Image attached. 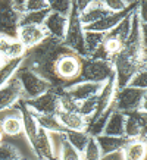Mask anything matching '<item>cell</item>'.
Segmentation results:
<instances>
[{"label": "cell", "mask_w": 147, "mask_h": 160, "mask_svg": "<svg viewBox=\"0 0 147 160\" xmlns=\"http://www.w3.org/2000/svg\"><path fill=\"white\" fill-rule=\"evenodd\" d=\"M94 138H96V141L99 144L102 157L112 154V153L122 151V148L127 146L128 141H129L127 137H110V135H103V134L94 137Z\"/></svg>", "instance_id": "d6986e66"}, {"label": "cell", "mask_w": 147, "mask_h": 160, "mask_svg": "<svg viewBox=\"0 0 147 160\" xmlns=\"http://www.w3.org/2000/svg\"><path fill=\"white\" fill-rule=\"evenodd\" d=\"M115 75L112 62L109 60H100V59H81V71L75 82L85 81V82L104 84Z\"/></svg>", "instance_id": "7a4b0ae2"}, {"label": "cell", "mask_w": 147, "mask_h": 160, "mask_svg": "<svg viewBox=\"0 0 147 160\" xmlns=\"http://www.w3.org/2000/svg\"><path fill=\"white\" fill-rule=\"evenodd\" d=\"M108 15H110V13L104 8L102 0H90L87 9L79 13V22H81L83 27H88V25L100 21L104 16H108Z\"/></svg>", "instance_id": "ac0fdd59"}, {"label": "cell", "mask_w": 147, "mask_h": 160, "mask_svg": "<svg viewBox=\"0 0 147 160\" xmlns=\"http://www.w3.org/2000/svg\"><path fill=\"white\" fill-rule=\"evenodd\" d=\"M27 107L35 115H56L60 110L58 90H49L33 100H24Z\"/></svg>", "instance_id": "52a82bcc"}, {"label": "cell", "mask_w": 147, "mask_h": 160, "mask_svg": "<svg viewBox=\"0 0 147 160\" xmlns=\"http://www.w3.org/2000/svg\"><path fill=\"white\" fill-rule=\"evenodd\" d=\"M81 71V58L72 52H66L54 63V75L63 85L75 82Z\"/></svg>", "instance_id": "8992f818"}, {"label": "cell", "mask_w": 147, "mask_h": 160, "mask_svg": "<svg viewBox=\"0 0 147 160\" xmlns=\"http://www.w3.org/2000/svg\"><path fill=\"white\" fill-rule=\"evenodd\" d=\"M66 27H68V18H65L62 15L53 13V12H50L47 15V18L43 24V28L47 37H52L58 41H63Z\"/></svg>", "instance_id": "9a60e30c"}, {"label": "cell", "mask_w": 147, "mask_h": 160, "mask_svg": "<svg viewBox=\"0 0 147 160\" xmlns=\"http://www.w3.org/2000/svg\"><path fill=\"white\" fill-rule=\"evenodd\" d=\"M21 156L19 150L9 142H2L0 144V160H19Z\"/></svg>", "instance_id": "d6a6232c"}, {"label": "cell", "mask_w": 147, "mask_h": 160, "mask_svg": "<svg viewBox=\"0 0 147 160\" xmlns=\"http://www.w3.org/2000/svg\"><path fill=\"white\" fill-rule=\"evenodd\" d=\"M102 134L110 137H125V115L113 110L103 128Z\"/></svg>", "instance_id": "7402d4cb"}, {"label": "cell", "mask_w": 147, "mask_h": 160, "mask_svg": "<svg viewBox=\"0 0 147 160\" xmlns=\"http://www.w3.org/2000/svg\"><path fill=\"white\" fill-rule=\"evenodd\" d=\"M59 135H60V157L59 160H83L81 153H78L74 147L69 146V142L65 140L62 134H59Z\"/></svg>", "instance_id": "f546056e"}, {"label": "cell", "mask_w": 147, "mask_h": 160, "mask_svg": "<svg viewBox=\"0 0 147 160\" xmlns=\"http://www.w3.org/2000/svg\"><path fill=\"white\" fill-rule=\"evenodd\" d=\"M56 118H58L59 123L63 126L65 131H87L88 122L79 113L59 110L56 113Z\"/></svg>", "instance_id": "ffe728a7"}, {"label": "cell", "mask_w": 147, "mask_h": 160, "mask_svg": "<svg viewBox=\"0 0 147 160\" xmlns=\"http://www.w3.org/2000/svg\"><path fill=\"white\" fill-rule=\"evenodd\" d=\"M102 88H103V84L79 81V82L68 84V85L62 87V90H63L65 94H68L72 100H75L77 103H81V102H84V100L96 97L99 92H100Z\"/></svg>", "instance_id": "7c38bea8"}, {"label": "cell", "mask_w": 147, "mask_h": 160, "mask_svg": "<svg viewBox=\"0 0 147 160\" xmlns=\"http://www.w3.org/2000/svg\"><path fill=\"white\" fill-rule=\"evenodd\" d=\"M15 78L19 81L21 88H22V94H24V100H33V98L38 97L46 91L52 90L49 81H46L44 78L37 75L35 72L29 71L28 68H24L21 65V68L16 71Z\"/></svg>", "instance_id": "5b68a950"}, {"label": "cell", "mask_w": 147, "mask_h": 160, "mask_svg": "<svg viewBox=\"0 0 147 160\" xmlns=\"http://www.w3.org/2000/svg\"><path fill=\"white\" fill-rule=\"evenodd\" d=\"M121 153L122 160H146V140H129Z\"/></svg>", "instance_id": "603a6c76"}, {"label": "cell", "mask_w": 147, "mask_h": 160, "mask_svg": "<svg viewBox=\"0 0 147 160\" xmlns=\"http://www.w3.org/2000/svg\"><path fill=\"white\" fill-rule=\"evenodd\" d=\"M18 104H19V113H21V118H22V128H24V132H22V134H25L27 141L29 142V146L33 147L40 126H38V123H37L35 115L27 107L24 100H21Z\"/></svg>", "instance_id": "2e32d148"}, {"label": "cell", "mask_w": 147, "mask_h": 160, "mask_svg": "<svg viewBox=\"0 0 147 160\" xmlns=\"http://www.w3.org/2000/svg\"><path fill=\"white\" fill-rule=\"evenodd\" d=\"M137 10V9H135ZM134 10V12H135ZM134 12L132 13H129L125 18V19H122L119 24L115 27V28L112 29V31H109L108 34V37H110V38H115V40H118L119 43L122 44H125V41L128 40V37H129V34H131V25H132V15H134Z\"/></svg>", "instance_id": "cb8c5ba5"}, {"label": "cell", "mask_w": 147, "mask_h": 160, "mask_svg": "<svg viewBox=\"0 0 147 160\" xmlns=\"http://www.w3.org/2000/svg\"><path fill=\"white\" fill-rule=\"evenodd\" d=\"M24 59H16V60H8L3 65V68H0V87H3L10 78L13 77L16 71L21 68Z\"/></svg>", "instance_id": "83f0119b"}, {"label": "cell", "mask_w": 147, "mask_h": 160, "mask_svg": "<svg viewBox=\"0 0 147 160\" xmlns=\"http://www.w3.org/2000/svg\"><path fill=\"white\" fill-rule=\"evenodd\" d=\"M132 2H125V0H104L103 5L109 10V13H119L131 5Z\"/></svg>", "instance_id": "e575fe53"}, {"label": "cell", "mask_w": 147, "mask_h": 160, "mask_svg": "<svg viewBox=\"0 0 147 160\" xmlns=\"http://www.w3.org/2000/svg\"><path fill=\"white\" fill-rule=\"evenodd\" d=\"M3 137H5V135H3V132L0 131V144H2V142H3Z\"/></svg>", "instance_id": "74e56055"}, {"label": "cell", "mask_w": 147, "mask_h": 160, "mask_svg": "<svg viewBox=\"0 0 147 160\" xmlns=\"http://www.w3.org/2000/svg\"><path fill=\"white\" fill-rule=\"evenodd\" d=\"M0 131L3 132V135L16 137L21 135L24 132L22 128V118H21L19 110L15 113H9L5 118L0 119Z\"/></svg>", "instance_id": "44dd1931"}, {"label": "cell", "mask_w": 147, "mask_h": 160, "mask_svg": "<svg viewBox=\"0 0 147 160\" xmlns=\"http://www.w3.org/2000/svg\"><path fill=\"white\" fill-rule=\"evenodd\" d=\"M66 52H71V50L66 49L62 41L47 37L37 47L27 52L22 60V66L35 72L46 81H49L53 88H62L65 85L54 75V63Z\"/></svg>", "instance_id": "6da1fadb"}, {"label": "cell", "mask_w": 147, "mask_h": 160, "mask_svg": "<svg viewBox=\"0 0 147 160\" xmlns=\"http://www.w3.org/2000/svg\"><path fill=\"white\" fill-rule=\"evenodd\" d=\"M125 115V137L128 140H144L146 134V113L129 112Z\"/></svg>", "instance_id": "4fadbf2b"}, {"label": "cell", "mask_w": 147, "mask_h": 160, "mask_svg": "<svg viewBox=\"0 0 147 160\" xmlns=\"http://www.w3.org/2000/svg\"><path fill=\"white\" fill-rule=\"evenodd\" d=\"M21 16L12 6V0H0V35L16 38Z\"/></svg>", "instance_id": "ba28073f"}, {"label": "cell", "mask_w": 147, "mask_h": 160, "mask_svg": "<svg viewBox=\"0 0 147 160\" xmlns=\"http://www.w3.org/2000/svg\"><path fill=\"white\" fill-rule=\"evenodd\" d=\"M72 9V2L71 0H52L49 2V10L53 13L62 15L65 18H68Z\"/></svg>", "instance_id": "4dcf8cb0"}, {"label": "cell", "mask_w": 147, "mask_h": 160, "mask_svg": "<svg viewBox=\"0 0 147 160\" xmlns=\"http://www.w3.org/2000/svg\"><path fill=\"white\" fill-rule=\"evenodd\" d=\"M138 2H132L131 5L128 6L125 10L119 12V13H110L108 16L102 18L100 21L94 22V24L88 25V27H84V31H94V32H102V34H108L109 31H112L115 27H116L122 19H125L128 15L132 13L134 10L137 9Z\"/></svg>", "instance_id": "30bf717a"}, {"label": "cell", "mask_w": 147, "mask_h": 160, "mask_svg": "<svg viewBox=\"0 0 147 160\" xmlns=\"http://www.w3.org/2000/svg\"><path fill=\"white\" fill-rule=\"evenodd\" d=\"M22 98H24V94H22L21 84L13 75L3 87H0V115L10 110Z\"/></svg>", "instance_id": "9c48e42d"}, {"label": "cell", "mask_w": 147, "mask_h": 160, "mask_svg": "<svg viewBox=\"0 0 147 160\" xmlns=\"http://www.w3.org/2000/svg\"><path fill=\"white\" fill-rule=\"evenodd\" d=\"M27 54V49L18 41L16 38H10L0 35V56L8 60H16V59H24Z\"/></svg>", "instance_id": "e0dca14e"}, {"label": "cell", "mask_w": 147, "mask_h": 160, "mask_svg": "<svg viewBox=\"0 0 147 160\" xmlns=\"http://www.w3.org/2000/svg\"><path fill=\"white\" fill-rule=\"evenodd\" d=\"M146 90L125 87L116 90L115 98H113V107L116 112L121 113H129V112H144L146 113Z\"/></svg>", "instance_id": "3957f363"}, {"label": "cell", "mask_w": 147, "mask_h": 160, "mask_svg": "<svg viewBox=\"0 0 147 160\" xmlns=\"http://www.w3.org/2000/svg\"><path fill=\"white\" fill-rule=\"evenodd\" d=\"M46 38H47L46 31L43 27L38 25H19L16 31V40L27 49V52L37 47Z\"/></svg>", "instance_id": "8fae6325"}, {"label": "cell", "mask_w": 147, "mask_h": 160, "mask_svg": "<svg viewBox=\"0 0 147 160\" xmlns=\"http://www.w3.org/2000/svg\"><path fill=\"white\" fill-rule=\"evenodd\" d=\"M128 87H132V88H138V90H146L147 88V69H140L132 79L129 81Z\"/></svg>", "instance_id": "836d02e7"}, {"label": "cell", "mask_w": 147, "mask_h": 160, "mask_svg": "<svg viewBox=\"0 0 147 160\" xmlns=\"http://www.w3.org/2000/svg\"><path fill=\"white\" fill-rule=\"evenodd\" d=\"M103 40H104V34H102V32L84 31V49H85V56L87 58H91L102 47Z\"/></svg>", "instance_id": "484cf974"}, {"label": "cell", "mask_w": 147, "mask_h": 160, "mask_svg": "<svg viewBox=\"0 0 147 160\" xmlns=\"http://www.w3.org/2000/svg\"><path fill=\"white\" fill-rule=\"evenodd\" d=\"M35 119L40 128L49 134H63L65 132L63 126L59 123L56 115H35Z\"/></svg>", "instance_id": "4316f807"}, {"label": "cell", "mask_w": 147, "mask_h": 160, "mask_svg": "<svg viewBox=\"0 0 147 160\" xmlns=\"http://www.w3.org/2000/svg\"><path fill=\"white\" fill-rule=\"evenodd\" d=\"M19 160H28V159H24V157H21V159Z\"/></svg>", "instance_id": "f35d334b"}, {"label": "cell", "mask_w": 147, "mask_h": 160, "mask_svg": "<svg viewBox=\"0 0 147 160\" xmlns=\"http://www.w3.org/2000/svg\"><path fill=\"white\" fill-rule=\"evenodd\" d=\"M33 151L37 159L40 160H54V150H53V140H52V134L46 132L44 129L40 128L35 137V141L33 144Z\"/></svg>", "instance_id": "5bb4252c"}, {"label": "cell", "mask_w": 147, "mask_h": 160, "mask_svg": "<svg viewBox=\"0 0 147 160\" xmlns=\"http://www.w3.org/2000/svg\"><path fill=\"white\" fill-rule=\"evenodd\" d=\"M83 160H100L102 159V154H100V148H99V144L94 137H90L87 146L83 151Z\"/></svg>", "instance_id": "1f68e13d"}, {"label": "cell", "mask_w": 147, "mask_h": 160, "mask_svg": "<svg viewBox=\"0 0 147 160\" xmlns=\"http://www.w3.org/2000/svg\"><path fill=\"white\" fill-rule=\"evenodd\" d=\"M24 9L25 13L49 9V2L47 0H24Z\"/></svg>", "instance_id": "d590c367"}, {"label": "cell", "mask_w": 147, "mask_h": 160, "mask_svg": "<svg viewBox=\"0 0 147 160\" xmlns=\"http://www.w3.org/2000/svg\"><path fill=\"white\" fill-rule=\"evenodd\" d=\"M50 13L49 9L44 10H38V12H28V13H24L21 16V22L19 25H38V27H43L44 21L47 18V15Z\"/></svg>", "instance_id": "f1b7e54d"}, {"label": "cell", "mask_w": 147, "mask_h": 160, "mask_svg": "<svg viewBox=\"0 0 147 160\" xmlns=\"http://www.w3.org/2000/svg\"><path fill=\"white\" fill-rule=\"evenodd\" d=\"M63 138L69 142V146L74 147L75 150L83 154L84 148L87 146L88 140H90V134L87 131H65L63 134Z\"/></svg>", "instance_id": "d4e9b609"}, {"label": "cell", "mask_w": 147, "mask_h": 160, "mask_svg": "<svg viewBox=\"0 0 147 160\" xmlns=\"http://www.w3.org/2000/svg\"><path fill=\"white\" fill-rule=\"evenodd\" d=\"M100 160H122V153H121V151H118V153H112V154L102 157Z\"/></svg>", "instance_id": "8d00e7d4"}, {"label": "cell", "mask_w": 147, "mask_h": 160, "mask_svg": "<svg viewBox=\"0 0 147 160\" xmlns=\"http://www.w3.org/2000/svg\"><path fill=\"white\" fill-rule=\"evenodd\" d=\"M63 46L69 49L72 53H75L78 58L85 59V49H84V27L79 22V13L75 3L72 2V9L68 16V27H66V32H65Z\"/></svg>", "instance_id": "277c9868"}]
</instances>
